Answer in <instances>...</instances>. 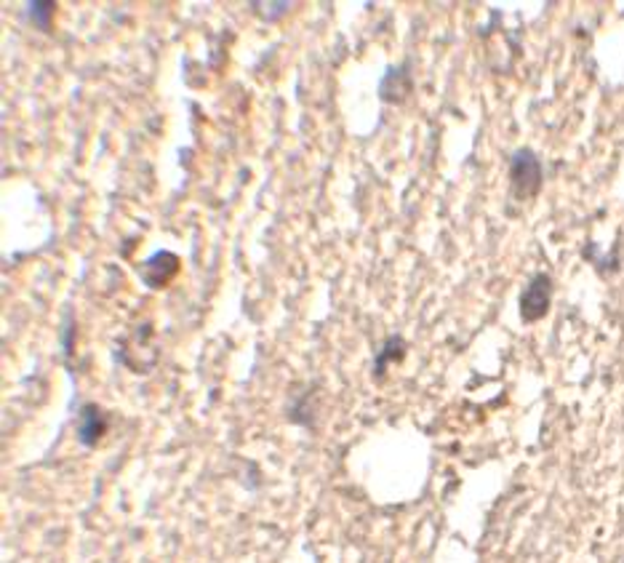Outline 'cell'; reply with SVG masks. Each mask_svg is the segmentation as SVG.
<instances>
[{
  "instance_id": "cell-4",
  "label": "cell",
  "mask_w": 624,
  "mask_h": 563,
  "mask_svg": "<svg viewBox=\"0 0 624 563\" xmlns=\"http://www.w3.org/2000/svg\"><path fill=\"white\" fill-rule=\"evenodd\" d=\"M390 86H392V94H390V99H387V102H400V99H406V94L411 91V78H409V72H403V70L387 72V78L381 80V89H390Z\"/></svg>"
},
{
  "instance_id": "cell-3",
  "label": "cell",
  "mask_w": 624,
  "mask_h": 563,
  "mask_svg": "<svg viewBox=\"0 0 624 563\" xmlns=\"http://www.w3.org/2000/svg\"><path fill=\"white\" fill-rule=\"evenodd\" d=\"M104 427H107V422H104V414L97 409V406H86V409L80 412L78 435H80V441H83L86 446H94V443L99 441V435L104 433Z\"/></svg>"
},
{
  "instance_id": "cell-1",
  "label": "cell",
  "mask_w": 624,
  "mask_h": 563,
  "mask_svg": "<svg viewBox=\"0 0 624 563\" xmlns=\"http://www.w3.org/2000/svg\"><path fill=\"white\" fill-rule=\"evenodd\" d=\"M510 182L518 198H534L542 190V163L531 150H518L510 163Z\"/></svg>"
},
{
  "instance_id": "cell-5",
  "label": "cell",
  "mask_w": 624,
  "mask_h": 563,
  "mask_svg": "<svg viewBox=\"0 0 624 563\" xmlns=\"http://www.w3.org/2000/svg\"><path fill=\"white\" fill-rule=\"evenodd\" d=\"M51 14H54V5H51V3H33V5H30V19H33L40 30H46V27H48Z\"/></svg>"
},
{
  "instance_id": "cell-2",
  "label": "cell",
  "mask_w": 624,
  "mask_h": 563,
  "mask_svg": "<svg viewBox=\"0 0 624 563\" xmlns=\"http://www.w3.org/2000/svg\"><path fill=\"white\" fill-rule=\"evenodd\" d=\"M550 302H553V281H550V276L539 273L528 281V286L520 294V318L525 323L545 318L550 310Z\"/></svg>"
}]
</instances>
